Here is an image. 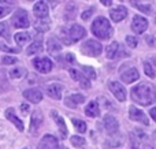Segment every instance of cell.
Here are the masks:
<instances>
[{"mask_svg": "<svg viewBox=\"0 0 156 149\" xmlns=\"http://www.w3.org/2000/svg\"><path fill=\"white\" fill-rule=\"evenodd\" d=\"M100 3H103V4L104 5H107V7H110L111 4H112V2H111V0H101V2Z\"/></svg>", "mask_w": 156, "mask_h": 149, "instance_id": "obj_45", "label": "cell"}, {"mask_svg": "<svg viewBox=\"0 0 156 149\" xmlns=\"http://www.w3.org/2000/svg\"><path fill=\"white\" fill-rule=\"evenodd\" d=\"M41 51H43V43H41V41H34V43H32L29 47H27L26 54L30 56V55L40 54Z\"/></svg>", "mask_w": 156, "mask_h": 149, "instance_id": "obj_26", "label": "cell"}, {"mask_svg": "<svg viewBox=\"0 0 156 149\" xmlns=\"http://www.w3.org/2000/svg\"><path fill=\"white\" fill-rule=\"evenodd\" d=\"M80 85H81V88H83V89H89V88H90V81H89L88 78H86L85 75H82L80 78Z\"/></svg>", "mask_w": 156, "mask_h": 149, "instance_id": "obj_36", "label": "cell"}, {"mask_svg": "<svg viewBox=\"0 0 156 149\" xmlns=\"http://www.w3.org/2000/svg\"><path fill=\"white\" fill-rule=\"evenodd\" d=\"M10 11H11V7H8V5H3L2 2H0V18L5 16L7 14H10Z\"/></svg>", "mask_w": 156, "mask_h": 149, "instance_id": "obj_39", "label": "cell"}, {"mask_svg": "<svg viewBox=\"0 0 156 149\" xmlns=\"http://www.w3.org/2000/svg\"><path fill=\"white\" fill-rule=\"evenodd\" d=\"M47 47H48V52L49 54H58V52L62 49V44L59 43V40L55 37L49 38L48 43H47Z\"/></svg>", "mask_w": 156, "mask_h": 149, "instance_id": "obj_23", "label": "cell"}, {"mask_svg": "<svg viewBox=\"0 0 156 149\" xmlns=\"http://www.w3.org/2000/svg\"><path fill=\"white\" fill-rule=\"evenodd\" d=\"M51 116L56 119V125H58V129H59V133H60V137L62 138H66L67 137V127H66V123H65V119L60 118L58 115V111H51Z\"/></svg>", "mask_w": 156, "mask_h": 149, "instance_id": "obj_20", "label": "cell"}, {"mask_svg": "<svg viewBox=\"0 0 156 149\" xmlns=\"http://www.w3.org/2000/svg\"><path fill=\"white\" fill-rule=\"evenodd\" d=\"M119 43H116V41H114V43H111L110 45L107 47V57L108 59H115V57H118V52H119Z\"/></svg>", "mask_w": 156, "mask_h": 149, "instance_id": "obj_24", "label": "cell"}, {"mask_svg": "<svg viewBox=\"0 0 156 149\" xmlns=\"http://www.w3.org/2000/svg\"><path fill=\"white\" fill-rule=\"evenodd\" d=\"M92 33L100 40H108L112 36L114 29L107 18L104 16H97L92 23Z\"/></svg>", "mask_w": 156, "mask_h": 149, "instance_id": "obj_2", "label": "cell"}, {"mask_svg": "<svg viewBox=\"0 0 156 149\" xmlns=\"http://www.w3.org/2000/svg\"><path fill=\"white\" fill-rule=\"evenodd\" d=\"M70 75L73 79H76V81H80V78L83 75V74H81L78 70H76V68H70Z\"/></svg>", "mask_w": 156, "mask_h": 149, "instance_id": "obj_40", "label": "cell"}, {"mask_svg": "<svg viewBox=\"0 0 156 149\" xmlns=\"http://www.w3.org/2000/svg\"><path fill=\"white\" fill-rule=\"evenodd\" d=\"M132 149H154V142L145 131L136 129L130 133Z\"/></svg>", "mask_w": 156, "mask_h": 149, "instance_id": "obj_3", "label": "cell"}, {"mask_svg": "<svg viewBox=\"0 0 156 149\" xmlns=\"http://www.w3.org/2000/svg\"><path fill=\"white\" fill-rule=\"evenodd\" d=\"M126 44H127V47H130V48H136V47L138 45L137 37H134V36H127L126 37Z\"/></svg>", "mask_w": 156, "mask_h": 149, "instance_id": "obj_35", "label": "cell"}, {"mask_svg": "<svg viewBox=\"0 0 156 149\" xmlns=\"http://www.w3.org/2000/svg\"><path fill=\"white\" fill-rule=\"evenodd\" d=\"M132 99L136 104L151 106L156 101V86L151 82H140L132 89Z\"/></svg>", "mask_w": 156, "mask_h": 149, "instance_id": "obj_1", "label": "cell"}, {"mask_svg": "<svg viewBox=\"0 0 156 149\" xmlns=\"http://www.w3.org/2000/svg\"><path fill=\"white\" fill-rule=\"evenodd\" d=\"M108 88H110L111 93L115 96L118 101L126 100V89H125V86L122 84H119V82H116V81H111L110 84H108Z\"/></svg>", "mask_w": 156, "mask_h": 149, "instance_id": "obj_8", "label": "cell"}, {"mask_svg": "<svg viewBox=\"0 0 156 149\" xmlns=\"http://www.w3.org/2000/svg\"><path fill=\"white\" fill-rule=\"evenodd\" d=\"M59 149H69V148H66V147H59Z\"/></svg>", "mask_w": 156, "mask_h": 149, "instance_id": "obj_46", "label": "cell"}, {"mask_svg": "<svg viewBox=\"0 0 156 149\" xmlns=\"http://www.w3.org/2000/svg\"><path fill=\"white\" fill-rule=\"evenodd\" d=\"M110 16L114 22H121L127 16V10L123 5H118V7L112 8V10L110 11Z\"/></svg>", "mask_w": 156, "mask_h": 149, "instance_id": "obj_17", "label": "cell"}, {"mask_svg": "<svg viewBox=\"0 0 156 149\" xmlns=\"http://www.w3.org/2000/svg\"><path fill=\"white\" fill-rule=\"evenodd\" d=\"M0 36L5 40L11 38V32H10V26L7 22H0Z\"/></svg>", "mask_w": 156, "mask_h": 149, "instance_id": "obj_28", "label": "cell"}, {"mask_svg": "<svg viewBox=\"0 0 156 149\" xmlns=\"http://www.w3.org/2000/svg\"><path fill=\"white\" fill-rule=\"evenodd\" d=\"M43 122H44V118H43V114H41L38 109L33 111L32 114V118H30V134L33 136H37V131L40 130V127L43 126Z\"/></svg>", "mask_w": 156, "mask_h": 149, "instance_id": "obj_6", "label": "cell"}, {"mask_svg": "<svg viewBox=\"0 0 156 149\" xmlns=\"http://www.w3.org/2000/svg\"><path fill=\"white\" fill-rule=\"evenodd\" d=\"M103 51V45L96 40H86L85 43L81 45V52L86 56L90 57H96L101 54Z\"/></svg>", "mask_w": 156, "mask_h": 149, "instance_id": "obj_4", "label": "cell"}, {"mask_svg": "<svg viewBox=\"0 0 156 149\" xmlns=\"http://www.w3.org/2000/svg\"><path fill=\"white\" fill-rule=\"evenodd\" d=\"M85 101V97L82 95H71L65 99V104L70 108H77L78 104H82Z\"/></svg>", "mask_w": 156, "mask_h": 149, "instance_id": "obj_21", "label": "cell"}, {"mask_svg": "<svg viewBox=\"0 0 156 149\" xmlns=\"http://www.w3.org/2000/svg\"><path fill=\"white\" fill-rule=\"evenodd\" d=\"M33 66L34 68L38 71V73H43V74H48L49 71L52 70V62L51 59L48 57H36L33 60Z\"/></svg>", "mask_w": 156, "mask_h": 149, "instance_id": "obj_7", "label": "cell"}, {"mask_svg": "<svg viewBox=\"0 0 156 149\" xmlns=\"http://www.w3.org/2000/svg\"><path fill=\"white\" fill-rule=\"evenodd\" d=\"M16 62H18V59H16V57H14V56H4L2 59L3 64H14V63H16Z\"/></svg>", "mask_w": 156, "mask_h": 149, "instance_id": "obj_38", "label": "cell"}, {"mask_svg": "<svg viewBox=\"0 0 156 149\" xmlns=\"http://www.w3.org/2000/svg\"><path fill=\"white\" fill-rule=\"evenodd\" d=\"M21 111H22V114L26 115L27 112H29V106H27V104H22V106H21Z\"/></svg>", "mask_w": 156, "mask_h": 149, "instance_id": "obj_43", "label": "cell"}, {"mask_svg": "<svg viewBox=\"0 0 156 149\" xmlns=\"http://www.w3.org/2000/svg\"><path fill=\"white\" fill-rule=\"evenodd\" d=\"M25 74H26V70H25L23 67H15V68H11V70L8 71V75H10V78H12V79L22 78Z\"/></svg>", "mask_w": 156, "mask_h": 149, "instance_id": "obj_27", "label": "cell"}, {"mask_svg": "<svg viewBox=\"0 0 156 149\" xmlns=\"http://www.w3.org/2000/svg\"><path fill=\"white\" fill-rule=\"evenodd\" d=\"M23 97L26 99V100L32 101L33 104H37L43 100V93L38 89H27L23 92Z\"/></svg>", "mask_w": 156, "mask_h": 149, "instance_id": "obj_18", "label": "cell"}, {"mask_svg": "<svg viewBox=\"0 0 156 149\" xmlns=\"http://www.w3.org/2000/svg\"><path fill=\"white\" fill-rule=\"evenodd\" d=\"M92 12H93V8H89V10L83 11V12H82V14H81V18H82V19H83V21H88V19H89V18H90Z\"/></svg>", "mask_w": 156, "mask_h": 149, "instance_id": "obj_41", "label": "cell"}, {"mask_svg": "<svg viewBox=\"0 0 156 149\" xmlns=\"http://www.w3.org/2000/svg\"><path fill=\"white\" fill-rule=\"evenodd\" d=\"M73 125L76 127V130L78 133H85L86 131V123L81 119H73Z\"/></svg>", "mask_w": 156, "mask_h": 149, "instance_id": "obj_30", "label": "cell"}, {"mask_svg": "<svg viewBox=\"0 0 156 149\" xmlns=\"http://www.w3.org/2000/svg\"><path fill=\"white\" fill-rule=\"evenodd\" d=\"M66 60H67L69 63H74V62H76V57H74L73 54H67V55H66Z\"/></svg>", "mask_w": 156, "mask_h": 149, "instance_id": "obj_42", "label": "cell"}, {"mask_svg": "<svg viewBox=\"0 0 156 149\" xmlns=\"http://www.w3.org/2000/svg\"><path fill=\"white\" fill-rule=\"evenodd\" d=\"M138 78H140V74H138L137 68H129L127 71L122 73V75H121V79L125 84H133V82L137 81Z\"/></svg>", "mask_w": 156, "mask_h": 149, "instance_id": "obj_19", "label": "cell"}, {"mask_svg": "<svg viewBox=\"0 0 156 149\" xmlns=\"http://www.w3.org/2000/svg\"><path fill=\"white\" fill-rule=\"evenodd\" d=\"M144 71H145V74L149 77V78H155V70H154V66L151 64L149 62H144Z\"/></svg>", "mask_w": 156, "mask_h": 149, "instance_id": "obj_34", "label": "cell"}, {"mask_svg": "<svg viewBox=\"0 0 156 149\" xmlns=\"http://www.w3.org/2000/svg\"><path fill=\"white\" fill-rule=\"evenodd\" d=\"M82 71L83 74H85V77L90 81V79H94L96 78V71H94V68H92L90 66H83L82 67Z\"/></svg>", "mask_w": 156, "mask_h": 149, "instance_id": "obj_31", "label": "cell"}, {"mask_svg": "<svg viewBox=\"0 0 156 149\" xmlns=\"http://www.w3.org/2000/svg\"><path fill=\"white\" fill-rule=\"evenodd\" d=\"M34 29L37 30V32H40V33L47 32V30L49 29V23H48V21H43V19H38V21L34 23Z\"/></svg>", "mask_w": 156, "mask_h": 149, "instance_id": "obj_29", "label": "cell"}, {"mask_svg": "<svg viewBox=\"0 0 156 149\" xmlns=\"http://www.w3.org/2000/svg\"><path fill=\"white\" fill-rule=\"evenodd\" d=\"M70 141H71V144H73L76 148H78V149L83 148V145H85V140H83L82 137H80V136H73L70 138Z\"/></svg>", "mask_w": 156, "mask_h": 149, "instance_id": "obj_32", "label": "cell"}, {"mask_svg": "<svg viewBox=\"0 0 156 149\" xmlns=\"http://www.w3.org/2000/svg\"><path fill=\"white\" fill-rule=\"evenodd\" d=\"M38 149H59L58 138L51 136V134H47L43 137V140L38 144Z\"/></svg>", "mask_w": 156, "mask_h": 149, "instance_id": "obj_12", "label": "cell"}, {"mask_svg": "<svg viewBox=\"0 0 156 149\" xmlns=\"http://www.w3.org/2000/svg\"><path fill=\"white\" fill-rule=\"evenodd\" d=\"M149 114H151V116H152V119L156 122V108H152L151 111H149Z\"/></svg>", "mask_w": 156, "mask_h": 149, "instance_id": "obj_44", "label": "cell"}, {"mask_svg": "<svg viewBox=\"0 0 156 149\" xmlns=\"http://www.w3.org/2000/svg\"><path fill=\"white\" fill-rule=\"evenodd\" d=\"M129 116H130V119L134 120V122H140V123H143V125H147V126L149 125L148 116H147V115L144 114L141 109L136 108L134 106H132L129 108Z\"/></svg>", "mask_w": 156, "mask_h": 149, "instance_id": "obj_9", "label": "cell"}, {"mask_svg": "<svg viewBox=\"0 0 156 149\" xmlns=\"http://www.w3.org/2000/svg\"><path fill=\"white\" fill-rule=\"evenodd\" d=\"M69 36H70V38H71V41H80V40H82L83 37L86 36V30L83 29L81 25H73V26L69 29Z\"/></svg>", "mask_w": 156, "mask_h": 149, "instance_id": "obj_13", "label": "cell"}, {"mask_svg": "<svg viewBox=\"0 0 156 149\" xmlns=\"http://www.w3.org/2000/svg\"><path fill=\"white\" fill-rule=\"evenodd\" d=\"M103 123H104L105 130L110 134H115L119 129V123L116 120V118H114L112 115H105L104 119H103Z\"/></svg>", "mask_w": 156, "mask_h": 149, "instance_id": "obj_14", "label": "cell"}, {"mask_svg": "<svg viewBox=\"0 0 156 149\" xmlns=\"http://www.w3.org/2000/svg\"><path fill=\"white\" fill-rule=\"evenodd\" d=\"M33 12L38 19H45L48 16V4L45 2H37L33 7Z\"/></svg>", "mask_w": 156, "mask_h": 149, "instance_id": "obj_16", "label": "cell"}, {"mask_svg": "<svg viewBox=\"0 0 156 149\" xmlns=\"http://www.w3.org/2000/svg\"><path fill=\"white\" fill-rule=\"evenodd\" d=\"M147 27H148V21H147L144 16L136 15L134 18H133L132 29H133V32H134L136 34H141V33H144L147 30Z\"/></svg>", "mask_w": 156, "mask_h": 149, "instance_id": "obj_10", "label": "cell"}, {"mask_svg": "<svg viewBox=\"0 0 156 149\" xmlns=\"http://www.w3.org/2000/svg\"><path fill=\"white\" fill-rule=\"evenodd\" d=\"M11 23L16 29H26V27H29L30 21H29V16H27V11L23 10V8L16 10L14 12L12 18H11Z\"/></svg>", "mask_w": 156, "mask_h": 149, "instance_id": "obj_5", "label": "cell"}, {"mask_svg": "<svg viewBox=\"0 0 156 149\" xmlns=\"http://www.w3.org/2000/svg\"><path fill=\"white\" fill-rule=\"evenodd\" d=\"M0 49H2V51H4V52H12V54H18V52H19L18 48H11V47L3 44L2 41H0Z\"/></svg>", "mask_w": 156, "mask_h": 149, "instance_id": "obj_37", "label": "cell"}, {"mask_svg": "<svg viewBox=\"0 0 156 149\" xmlns=\"http://www.w3.org/2000/svg\"><path fill=\"white\" fill-rule=\"evenodd\" d=\"M5 118H7L11 123H14V125H15V127L18 129L19 131H23L25 130L23 122H22V120L15 115V109H14V108H7V109H5Z\"/></svg>", "mask_w": 156, "mask_h": 149, "instance_id": "obj_15", "label": "cell"}, {"mask_svg": "<svg viewBox=\"0 0 156 149\" xmlns=\"http://www.w3.org/2000/svg\"><path fill=\"white\" fill-rule=\"evenodd\" d=\"M15 43L18 44L19 47H22V45H25V44H27L30 41V34L29 33H26V32H21V33H16L15 34Z\"/></svg>", "mask_w": 156, "mask_h": 149, "instance_id": "obj_25", "label": "cell"}, {"mask_svg": "<svg viewBox=\"0 0 156 149\" xmlns=\"http://www.w3.org/2000/svg\"><path fill=\"white\" fill-rule=\"evenodd\" d=\"M85 114L88 115L89 118H97L100 115V108H99V104L97 101H90L88 106L85 107Z\"/></svg>", "mask_w": 156, "mask_h": 149, "instance_id": "obj_22", "label": "cell"}, {"mask_svg": "<svg viewBox=\"0 0 156 149\" xmlns=\"http://www.w3.org/2000/svg\"><path fill=\"white\" fill-rule=\"evenodd\" d=\"M45 92L51 99L60 100V99H62V92H63V85L62 84H56V82H52V84L47 85Z\"/></svg>", "mask_w": 156, "mask_h": 149, "instance_id": "obj_11", "label": "cell"}, {"mask_svg": "<svg viewBox=\"0 0 156 149\" xmlns=\"http://www.w3.org/2000/svg\"><path fill=\"white\" fill-rule=\"evenodd\" d=\"M59 37L63 40V43L66 44V45H70L73 41H71V38H70V36H69V30L67 29H60V32H59Z\"/></svg>", "mask_w": 156, "mask_h": 149, "instance_id": "obj_33", "label": "cell"}]
</instances>
